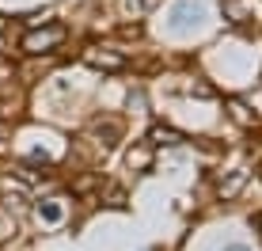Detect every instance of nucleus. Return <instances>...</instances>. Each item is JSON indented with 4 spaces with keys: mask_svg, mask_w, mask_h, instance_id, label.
Masks as SVG:
<instances>
[{
    "mask_svg": "<svg viewBox=\"0 0 262 251\" xmlns=\"http://www.w3.org/2000/svg\"><path fill=\"white\" fill-rule=\"evenodd\" d=\"M65 27L61 23H50V27H38V31H31V34H23V50L27 53H50L53 46H61L65 42Z\"/></svg>",
    "mask_w": 262,
    "mask_h": 251,
    "instance_id": "nucleus-1",
    "label": "nucleus"
},
{
    "mask_svg": "<svg viewBox=\"0 0 262 251\" xmlns=\"http://www.w3.org/2000/svg\"><path fill=\"white\" fill-rule=\"evenodd\" d=\"M84 61L92 69H99V73H122V69H125V53L111 50V46H88Z\"/></svg>",
    "mask_w": 262,
    "mask_h": 251,
    "instance_id": "nucleus-2",
    "label": "nucleus"
},
{
    "mask_svg": "<svg viewBox=\"0 0 262 251\" xmlns=\"http://www.w3.org/2000/svg\"><path fill=\"white\" fill-rule=\"evenodd\" d=\"M4 205L8 210H23L27 205V186L23 183H4Z\"/></svg>",
    "mask_w": 262,
    "mask_h": 251,
    "instance_id": "nucleus-3",
    "label": "nucleus"
},
{
    "mask_svg": "<svg viewBox=\"0 0 262 251\" xmlns=\"http://www.w3.org/2000/svg\"><path fill=\"white\" fill-rule=\"evenodd\" d=\"M243 183H247V168H239V172H232L228 179H221V198H236Z\"/></svg>",
    "mask_w": 262,
    "mask_h": 251,
    "instance_id": "nucleus-4",
    "label": "nucleus"
},
{
    "mask_svg": "<svg viewBox=\"0 0 262 251\" xmlns=\"http://www.w3.org/2000/svg\"><path fill=\"white\" fill-rule=\"evenodd\" d=\"M148 141L152 145H183V133L171 130V126H156V130L148 133Z\"/></svg>",
    "mask_w": 262,
    "mask_h": 251,
    "instance_id": "nucleus-5",
    "label": "nucleus"
},
{
    "mask_svg": "<svg viewBox=\"0 0 262 251\" xmlns=\"http://www.w3.org/2000/svg\"><path fill=\"white\" fill-rule=\"evenodd\" d=\"M38 217L46 221V225H57V221L65 217V210H61L57 202H42V205H38Z\"/></svg>",
    "mask_w": 262,
    "mask_h": 251,
    "instance_id": "nucleus-6",
    "label": "nucleus"
},
{
    "mask_svg": "<svg viewBox=\"0 0 262 251\" xmlns=\"http://www.w3.org/2000/svg\"><path fill=\"white\" fill-rule=\"evenodd\" d=\"M194 19H202V8H194V4H179L175 8V23L179 27H186V23H194Z\"/></svg>",
    "mask_w": 262,
    "mask_h": 251,
    "instance_id": "nucleus-7",
    "label": "nucleus"
},
{
    "mask_svg": "<svg viewBox=\"0 0 262 251\" xmlns=\"http://www.w3.org/2000/svg\"><path fill=\"white\" fill-rule=\"evenodd\" d=\"M156 4H160V0H122V8L129 15H144V12H152Z\"/></svg>",
    "mask_w": 262,
    "mask_h": 251,
    "instance_id": "nucleus-8",
    "label": "nucleus"
},
{
    "mask_svg": "<svg viewBox=\"0 0 262 251\" xmlns=\"http://www.w3.org/2000/svg\"><path fill=\"white\" fill-rule=\"evenodd\" d=\"M95 133H99V137H103V141H99V145H106V149H111L114 141H118V122H106V126H95Z\"/></svg>",
    "mask_w": 262,
    "mask_h": 251,
    "instance_id": "nucleus-9",
    "label": "nucleus"
},
{
    "mask_svg": "<svg viewBox=\"0 0 262 251\" xmlns=\"http://www.w3.org/2000/svg\"><path fill=\"white\" fill-rule=\"evenodd\" d=\"M152 152L148 149H129V168H148Z\"/></svg>",
    "mask_w": 262,
    "mask_h": 251,
    "instance_id": "nucleus-10",
    "label": "nucleus"
},
{
    "mask_svg": "<svg viewBox=\"0 0 262 251\" xmlns=\"http://www.w3.org/2000/svg\"><path fill=\"white\" fill-rule=\"evenodd\" d=\"M224 251H247V247H243V244H228V247H224Z\"/></svg>",
    "mask_w": 262,
    "mask_h": 251,
    "instance_id": "nucleus-11",
    "label": "nucleus"
},
{
    "mask_svg": "<svg viewBox=\"0 0 262 251\" xmlns=\"http://www.w3.org/2000/svg\"><path fill=\"white\" fill-rule=\"evenodd\" d=\"M0 42H4V34H0Z\"/></svg>",
    "mask_w": 262,
    "mask_h": 251,
    "instance_id": "nucleus-12",
    "label": "nucleus"
}]
</instances>
